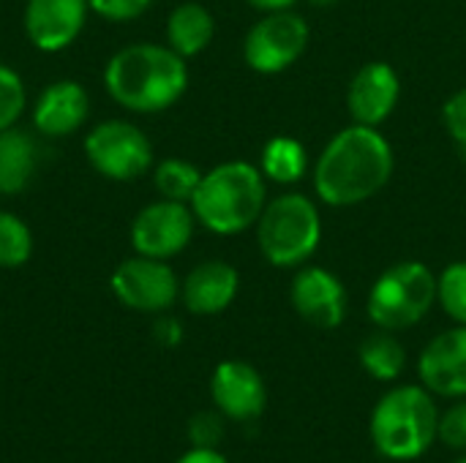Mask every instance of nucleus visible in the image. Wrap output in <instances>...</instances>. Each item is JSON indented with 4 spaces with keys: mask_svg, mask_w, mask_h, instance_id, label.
Listing matches in <instances>:
<instances>
[{
    "mask_svg": "<svg viewBox=\"0 0 466 463\" xmlns=\"http://www.w3.org/2000/svg\"><path fill=\"white\" fill-rule=\"evenodd\" d=\"M259 169L265 180L279 186H292L309 172V153L295 136H273L262 147Z\"/></svg>",
    "mask_w": 466,
    "mask_h": 463,
    "instance_id": "aec40b11",
    "label": "nucleus"
},
{
    "mask_svg": "<svg viewBox=\"0 0 466 463\" xmlns=\"http://www.w3.org/2000/svg\"><path fill=\"white\" fill-rule=\"evenodd\" d=\"M289 297L300 319H306L319 330H333L347 317V289L341 278L325 267L317 265L298 267Z\"/></svg>",
    "mask_w": 466,
    "mask_h": 463,
    "instance_id": "ddd939ff",
    "label": "nucleus"
},
{
    "mask_svg": "<svg viewBox=\"0 0 466 463\" xmlns=\"http://www.w3.org/2000/svg\"><path fill=\"white\" fill-rule=\"evenodd\" d=\"M35 169H38L35 139L16 126L0 131V194L25 191Z\"/></svg>",
    "mask_w": 466,
    "mask_h": 463,
    "instance_id": "6ab92c4d",
    "label": "nucleus"
},
{
    "mask_svg": "<svg viewBox=\"0 0 466 463\" xmlns=\"http://www.w3.org/2000/svg\"><path fill=\"white\" fill-rule=\"evenodd\" d=\"M188 437L194 442V448H205V450H216V445L224 437V423L218 415L213 412H199L191 426H188Z\"/></svg>",
    "mask_w": 466,
    "mask_h": 463,
    "instance_id": "cd10ccee",
    "label": "nucleus"
},
{
    "mask_svg": "<svg viewBox=\"0 0 466 463\" xmlns=\"http://www.w3.org/2000/svg\"><path fill=\"white\" fill-rule=\"evenodd\" d=\"M90 166L115 183H131L150 172L153 145L147 134L128 120H104L85 136Z\"/></svg>",
    "mask_w": 466,
    "mask_h": 463,
    "instance_id": "0eeeda50",
    "label": "nucleus"
},
{
    "mask_svg": "<svg viewBox=\"0 0 466 463\" xmlns=\"http://www.w3.org/2000/svg\"><path fill=\"white\" fill-rule=\"evenodd\" d=\"M90 115L87 90L74 79H57L41 90L33 104V128L46 139L76 134Z\"/></svg>",
    "mask_w": 466,
    "mask_h": 463,
    "instance_id": "2eb2a0df",
    "label": "nucleus"
},
{
    "mask_svg": "<svg viewBox=\"0 0 466 463\" xmlns=\"http://www.w3.org/2000/svg\"><path fill=\"white\" fill-rule=\"evenodd\" d=\"M440 439L453 450H466V401L440 418Z\"/></svg>",
    "mask_w": 466,
    "mask_h": 463,
    "instance_id": "c85d7f7f",
    "label": "nucleus"
},
{
    "mask_svg": "<svg viewBox=\"0 0 466 463\" xmlns=\"http://www.w3.org/2000/svg\"><path fill=\"white\" fill-rule=\"evenodd\" d=\"M309 41V22L298 11H270L248 30L243 57L257 74H281L303 57Z\"/></svg>",
    "mask_w": 466,
    "mask_h": 463,
    "instance_id": "6e6552de",
    "label": "nucleus"
},
{
    "mask_svg": "<svg viewBox=\"0 0 466 463\" xmlns=\"http://www.w3.org/2000/svg\"><path fill=\"white\" fill-rule=\"evenodd\" d=\"M202 175L205 172H199V166H194L186 158H164L153 169V183H156V191L161 194V199L191 205V199L202 183Z\"/></svg>",
    "mask_w": 466,
    "mask_h": 463,
    "instance_id": "4be33fe9",
    "label": "nucleus"
},
{
    "mask_svg": "<svg viewBox=\"0 0 466 463\" xmlns=\"http://www.w3.org/2000/svg\"><path fill=\"white\" fill-rule=\"evenodd\" d=\"M177 463H227L224 456H218L216 450H205V448H194L191 453H186Z\"/></svg>",
    "mask_w": 466,
    "mask_h": 463,
    "instance_id": "7c9ffc66",
    "label": "nucleus"
},
{
    "mask_svg": "<svg viewBox=\"0 0 466 463\" xmlns=\"http://www.w3.org/2000/svg\"><path fill=\"white\" fill-rule=\"evenodd\" d=\"M268 205V180L248 161H224L202 175L191 199L197 224L213 235H240L257 226Z\"/></svg>",
    "mask_w": 466,
    "mask_h": 463,
    "instance_id": "7ed1b4c3",
    "label": "nucleus"
},
{
    "mask_svg": "<svg viewBox=\"0 0 466 463\" xmlns=\"http://www.w3.org/2000/svg\"><path fill=\"white\" fill-rule=\"evenodd\" d=\"M153 0H87L90 11L109 22H128L142 16Z\"/></svg>",
    "mask_w": 466,
    "mask_h": 463,
    "instance_id": "bb28decb",
    "label": "nucleus"
},
{
    "mask_svg": "<svg viewBox=\"0 0 466 463\" xmlns=\"http://www.w3.org/2000/svg\"><path fill=\"white\" fill-rule=\"evenodd\" d=\"M401 79L396 68L385 60H371L360 65L347 87V109L352 123L380 128L399 106Z\"/></svg>",
    "mask_w": 466,
    "mask_h": 463,
    "instance_id": "f8f14e48",
    "label": "nucleus"
},
{
    "mask_svg": "<svg viewBox=\"0 0 466 463\" xmlns=\"http://www.w3.org/2000/svg\"><path fill=\"white\" fill-rule=\"evenodd\" d=\"M440 437V415L423 388L390 390L371 415L374 448L393 461H412L423 456Z\"/></svg>",
    "mask_w": 466,
    "mask_h": 463,
    "instance_id": "20e7f679",
    "label": "nucleus"
},
{
    "mask_svg": "<svg viewBox=\"0 0 466 463\" xmlns=\"http://www.w3.org/2000/svg\"><path fill=\"white\" fill-rule=\"evenodd\" d=\"M210 396L221 415L240 423L257 420L268 404V390L259 371L243 360H227L213 371Z\"/></svg>",
    "mask_w": 466,
    "mask_h": 463,
    "instance_id": "4468645a",
    "label": "nucleus"
},
{
    "mask_svg": "<svg viewBox=\"0 0 466 463\" xmlns=\"http://www.w3.org/2000/svg\"><path fill=\"white\" fill-rule=\"evenodd\" d=\"M396 156L385 134L352 123L339 131L314 164V191L330 207H355L374 199L393 177Z\"/></svg>",
    "mask_w": 466,
    "mask_h": 463,
    "instance_id": "f257e3e1",
    "label": "nucleus"
},
{
    "mask_svg": "<svg viewBox=\"0 0 466 463\" xmlns=\"http://www.w3.org/2000/svg\"><path fill=\"white\" fill-rule=\"evenodd\" d=\"M194 210L186 202H172V199H158L145 205L128 229L131 246L139 257L150 259H172L183 254L194 237Z\"/></svg>",
    "mask_w": 466,
    "mask_h": 463,
    "instance_id": "1a4fd4ad",
    "label": "nucleus"
},
{
    "mask_svg": "<svg viewBox=\"0 0 466 463\" xmlns=\"http://www.w3.org/2000/svg\"><path fill=\"white\" fill-rule=\"evenodd\" d=\"M243 3H248L251 8H257V11H265V14H270V11H284V8H292L298 0H243Z\"/></svg>",
    "mask_w": 466,
    "mask_h": 463,
    "instance_id": "2f4dec72",
    "label": "nucleus"
},
{
    "mask_svg": "<svg viewBox=\"0 0 466 463\" xmlns=\"http://www.w3.org/2000/svg\"><path fill=\"white\" fill-rule=\"evenodd\" d=\"M311 5H317V8H330V5H336L339 0H309Z\"/></svg>",
    "mask_w": 466,
    "mask_h": 463,
    "instance_id": "473e14b6",
    "label": "nucleus"
},
{
    "mask_svg": "<svg viewBox=\"0 0 466 463\" xmlns=\"http://www.w3.org/2000/svg\"><path fill=\"white\" fill-rule=\"evenodd\" d=\"M216 35V19L202 3H180L172 8L167 19V44L180 57H197L202 55Z\"/></svg>",
    "mask_w": 466,
    "mask_h": 463,
    "instance_id": "a211bd4d",
    "label": "nucleus"
},
{
    "mask_svg": "<svg viewBox=\"0 0 466 463\" xmlns=\"http://www.w3.org/2000/svg\"><path fill=\"white\" fill-rule=\"evenodd\" d=\"M33 257V232L30 226L8 210H0V267L16 270Z\"/></svg>",
    "mask_w": 466,
    "mask_h": 463,
    "instance_id": "5701e85b",
    "label": "nucleus"
},
{
    "mask_svg": "<svg viewBox=\"0 0 466 463\" xmlns=\"http://www.w3.org/2000/svg\"><path fill=\"white\" fill-rule=\"evenodd\" d=\"M437 303V276L415 259L390 265L369 292V317L382 330L415 327Z\"/></svg>",
    "mask_w": 466,
    "mask_h": 463,
    "instance_id": "423d86ee",
    "label": "nucleus"
},
{
    "mask_svg": "<svg viewBox=\"0 0 466 463\" xmlns=\"http://www.w3.org/2000/svg\"><path fill=\"white\" fill-rule=\"evenodd\" d=\"M257 243L273 267H303L322 243V218L317 202L298 191L268 199L257 221Z\"/></svg>",
    "mask_w": 466,
    "mask_h": 463,
    "instance_id": "39448f33",
    "label": "nucleus"
},
{
    "mask_svg": "<svg viewBox=\"0 0 466 463\" xmlns=\"http://www.w3.org/2000/svg\"><path fill=\"white\" fill-rule=\"evenodd\" d=\"M456 463H466V458H461V461H456Z\"/></svg>",
    "mask_w": 466,
    "mask_h": 463,
    "instance_id": "72a5a7b5",
    "label": "nucleus"
},
{
    "mask_svg": "<svg viewBox=\"0 0 466 463\" xmlns=\"http://www.w3.org/2000/svg\"><path fill=\"white\" fill-rule=\"evenodd\" d=\"M153 336H156V341H158V344H164V347H177V344H180V338H183V327H180V322H177V319H172V317H161V319L153 325Z\"/></svg>",
    "mask_w": 466,
    "mask_h": 463,
    "instance_id": "c756f323",
    "label": "nucleus"
},
{
    "mask_svg": "<svg viewBox=\"0 0 466 463\" xmlns=\"http://www.w3.org/2000/svg\"><path fill=\"white\" fill-rule=\"evenodd\" d=\"M25 104H27V90L22 76L11 65L0 63V131L19 123Z\"/></svg>",
    "mask_w": 466,
    "mask_h": 463,
    "instance_id": "393cba45",
    "label": "nucleus"
},
{
    "mask_svg": "<svg viewBox=\"0 0 466 463\" xmlns=\"http://www.w3.org/2000/svg\"><path fill=\"white\" fill-rule=\"evenodd\" d=\"M437 303L453 322L466 325V262H453L437 276Z\"/></svg>",
    "mask_w": 466,
    "mask_h": 463,
    "instance_id": "b1692460",
    "label": "nucleus"
},
{
    "mask_svg": "<svg viewBox=\"0 0 466 463\" xmlns=\"http://www.w3.org/2000/svg\"><path fill=\"white\" fill-rule=\"evenodd\" d=\"M112 295L131 311L164 314L180 295V281L164 259L131 257L123 259L109 276Z\"/></svg>",
    "mask_w": 466,
    "mask_h": 463,
    "instance_id": "9d476101",
    "label": "nucleus"
},
{
    "mask_svg": "<svg viewBox=\"0 0 466 463\" xmlns=\"http://www.w3.org/2000/svg\"><path fill=\"white\" fill-rule=\"evenodd\" d=\"M358 355H360L363 368L380 382H393L404 371V363H407V352L399 344V338L382 327L360 344Z\"/></svg>",
    "mask_w": 466,
    "mask_h": 463,
    "instance_id": "412c9836",
    "label": "nucleus"
},
{
    "mask_svg": "<svg viewBox=\"0 0 466 463\" xmlns=\"http://www.w3.org/2000/svg\"><path fill=\"white\" fill-rule=\"evenodd\" d=\"M240 289L238 270L224 259H210L197 265L180 284V297L186 308L197 317H216L232 306Z\"/></svg>",
    "mask_w": 466,
    "mask_h": 463,
    "instance_id": "f3484780",
    "label": "nucleus"
},
{
    "mask_svg": "<svg viewBox=\"0 0 466 463\" xmlns=\"http://www.w3.org/2000/svg\"><path fill=\"white\" fill-rule=\"evenodd\" d=\"M442 123L459 150V156L466 161V87L464 90H456L445 106H442Z\"/></svg>",
    "mask_w": 466,
    "mask_h": 463,
    "instance_id": "a878e982",
    "label": "nucleus"
},
{
    "mask_svg": "<svg viewBox=\"0 0 466 463\" xmlns=\"http://www.w3.org/2000/svg\"><path fill=\"white\" fill-rule=\"evenodd\" d=\"M418 371L429 390L448 398L466 396V325L440 333L423 349Z\"/></svg>",
    "mask_w": 466,
    "mask_h": 463,
    "instance_id": "dca6fc26",
    "label": "nucleus"
},
{
    "mask_svg": "<svg viewBox=\"0 0 466 463\" xmlns=\"http://www.w3.org/2000/svg\"><path fill=\"white\" fill-rule=\"evenodd\" d=\"M104 87L117 106L139 115H158L175 106L188 87L186 57L169 44H128L106 60Z\"/></svg>",
    "mask_w": 466,
    "mask_h": 463,
    "instance_id": "f03ea898",
    "label": "nucleus"
},
{
    "mask_svg": "<svg viewBox=\"0 0 466 463\" xmlns=\"http://www.w3.org/2000/svg\"><path fill=\"white\" fill-rule=\"evenodd\" d=\"M87 0H27L25 3V33L27 41L46 55L68 49L87 25Z\"/></svg>",
    "mask_w": 466,
    "mask_h": 463,
    "instance_id": "9b49d317",
    "label": "nucleus"
}]
</instances>
